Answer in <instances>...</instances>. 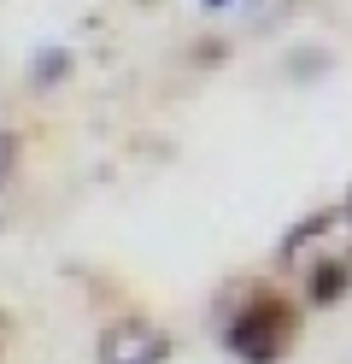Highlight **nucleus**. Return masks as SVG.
I'll use <instances>...</instances> for the list:
<instances>
[{
  "label": "nucleus",
  "mask_w": 352,
  "mask_h": 364,
  "mask_svg": "<svg viewBox=\"0 0 352 364\" xmlns=\"http://www.w3.org/2000/svg\"><path fill=\"white\" fill-rule=\"evenodd\" d=\"M282 277H288L311 306H335L352 288V200L305 218L282 241Z\"/></svg>",
  "instance_id": "obj_1"
},
{
  "label": "nucleus",
  "mask_w": 352,
  "mask_h": 364,
  "mask_svg": "<svg viewBox=\"0 0 352 364\" xmlns=\"http://www.w3.org/2000/svg\"><path fill=\"white\" fill-rule=\"evenodd\" d=\"M223 347L241 364H282L294 347V306L270 288H247L223 323Z\"/></svg>",
  "instance_id": "obj_2"
},
{
  "label": "nucleus",
  "mask_w": 352,
  "mask_h": 364,
  "mask_svg": "<svg viewBox=\"0 0 352 364\" xmlns=\"http://www.w3.org/2000/svg\"><path fill=\"white\" fill-rule=\"evenodd\" d=\"M164 358H171V335L159 323L129 317V323H112L100 335V364H164Z\"/></svg>",
  "instance_id": "obj_3"
},
{
  "label": "nucleus",
  "mask_w": 352,
  "mask_h": 364,
  "mask_svg": "<svg viewBox=\"0 0 352 364\" xmlns=\"http://www.w3.org/2000/svg\"><path fill=\"white\" fill-rule=\"evenodd\" d=\"M65 71V53H41V65H36V82H47V77H59Z\"/></svg>",
  "instance_id": "obj_4"
},
{
  "label": "nucleus",
  "mask_w": 352,
  "mask_h": 364,
  "mask_svg": "<svg viewBox=\"0 0 352 364\" xmlns=\"http://www.w3.org/2000/svg\"><path fill=\"white\" fill-rule=\"evenodd\" d=\"M12 147H18L12 135H0V182H6V171H12Z\"/></svg>",
  "instance_id": "obj_5"
},
{
  "label": "nucleus",
  "mask_w": 352,
  "mask_h": 364,
  "mask_svg": "<svg viewBox=\"0 0 352 364\" xmlns=\"http://www.w3.org/2000/svg\"><path fill=\"white\" fill-rule=\"evenodd\" d=\"M218 6H229V0H206V12H218Z\"/></svg>",
  "instance_id": "obj_6"
},
{
  "label": "nucleus",
  "mask_w": 352,
  "mask_h": 364,
  "mask_svg": "<svg viewBox=\"0 0 352 364\" xmlns=\"http://www.w3.org/2000/svg\"><path fill=\"white\" fill-rule=\"evenodd\" d=\"M0 347H6V341H0Z\"/></svg>",
  "instance_id": "obj_7"
}]
</instances>
